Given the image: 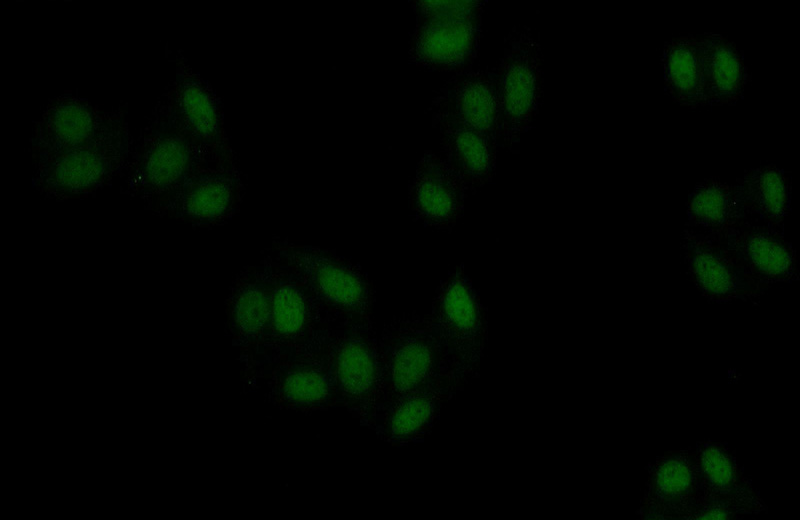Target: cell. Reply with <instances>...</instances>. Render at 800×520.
Here are the masks:
<instances>
[{"mask_svg": "<svg viewBox=\"0 0 800 520\" xmlns=\"http://www.w3.org/2000/svg\"><path fill=\"white\" fill-rule=\"evenodd\" d=\"M202 168L209 167L162 95L133 143L120 177L123 192L152 211Z\"/></svg>", "mask_w": 800, "mask_h": 520, "instance_id": "obj_1", "label": "cell"}, {"mask_svg": "<svg viewBox=\"0 0 800 520\" xmlns=\"http://www.w3.org/2000/svg\"><path fill=\"white\" fill-rule=\"evenodd\" d=\"M412 7L416 27L410 39V62L434 71L468 70L479 47L481 2L414 1Z\"/></svg>", "mask_w": 800, "mask_h": 520, "instance_id": "obj_6", "label": "cell"}, {"mask_svg": "<svg viewBox=\"0 0 800 520\" xmlns=\"http://www.w3.org/2000/svg\"><path fill=\"white\" fill-rule=\"evenodd\" d=\"M699 38L707 106L736 104L750 79L742 51L724 34L708 32Z\"/></svg>", "mask_w": 800, "mask_h": 520, "instance_id": "obj_22", "label": "cell"}, {"mask_svg": "<svg viewBox=\"0 0 800 520\" xmlns=\"http://www.w3.org/2000/svg\"><path fill=\"white\" fill-rule=\"evenodd\" d=\"M660 63L664 90L673 102L689 109L708 107L699 34H683L666 41Z\"/></svg>", "mask_w": 800, "mask_h": 520, "instance_id": "obj_25", "label": "cell"}, {"mask_svg": "<svg viewBox=\"0 0 800 520\" xmlns=\"http://www.w3.org/2000/svg\"><path fill=\"white\" fill-rule=\"evenodd\" d=\"M163 96L198 148L207 167H238L226 134L221 101L209 82L185 60L178 61L176 76Z\"/></svg>", "mask_w": 800, "mask_h": 520, "instance_id": "obj_12", "label": "cell"}, {"mask_svg": "<svg viewBox=\"0 0 800 520\" xmlns=\"http://www.w3.org/2000/svg\"><path fill=\"white\" fill-rule=\"evenodd\" d=\"M267 255L274 279L272 310L263 354L254 372L263 365L315 349L323 330L331 325L304 283L287 267Z\"/></svg>", "mask_w": 800, "mask_h": 520, "instance_id": "obj_9", "label": "cell"}, {"mask_svg": "<svg viewBox=\"0 0 800 520\" xmlns=\"http://www.w3.org/2000/svg\"><path fill=\"white\" fill-rule=\"evenodd\" d=\"M734 186L747 220L784 231V220L790 212L789 173L775 164H766L746 170Z\"/></svg>", "mask_w": 800, "mask_h": 520, "instance_id": "obj_23", "label": "cell"}, {"mask_svg": "<svg viewBox=\"0 0 800 520\" xmlns=\"http://www.w3.org/2000/svg\"><path fill=\"white\" fill-rule=\"evenodd\" d=\"M449 374L461 391L478 377L487 342V314L462 265L439 283L427 314Z\"/></svg>", "mask_w": 800, "mask_h": 520, "instance_id": "obj_3", "label": "cell"}, {"mask_svg": "<svg viewBox=\"0 0 800 520\" xmlns=\"http://www.w3.org/2000/svg\"><path fill=\"white\" fill-rule=\"evenodd\" d=\"M128 129L123 110H107L66 93L51 99L35 121L30 149L32 155L65 151Z\"/></svg>", "mask_w": 800, "mask_h": 520, "instance_id": "obj_13", "label": "cell"}, {"mask_svg": "<svg viewBox=\"0 0 800 520\" xmlns=\"http://www.w3.org/2000/svg\"><path fill=\"white\" fill-rule=\"evenodd\" d=\"M273 270L267 254L259 263L242 268L226 298V329L239 351L245 381L260 363L272 310Z\"/></svg>", "mask_w": 800, "mask_h": 520, "instance_id": "obj_11", "label": "cell"}, {"mask_svg": "<svg viewBox=\"0 0 800 520\" xmlns=\"http://www.w3.org/2000/svg\"><path fill=\"white\" fill-rule=\"evenodd\" d=\"M704 235L770 287L799 280L795 251L782 230L747 220L722 232Z\"/></svg>", "mask_w": 800, "mask_h": 520, "instance_id": "obj_17", "label": "cell"}, {"mask_svg": "<svg viewBox=\"0 0 800 520\" xmlns=\"http://www.w3.org/2000/svg\"><path fill=\"white\" fill-rule=\"evenodd\" d=\"M332 378L338 407L367 427L381 388L378 337L373 324H332L317 345Z\"/></svg>", "mask_w": 800, "mask_h": 520, "instance_id": "obj_5", "label": "cell"}, {"mask_svg": "<svg viewBox=\"0 0 800 520\" xmlns=\"http://www.w3.org/2000/svg\"><path fill=\"white\" fill-rule=\"evenodd\" d=\"M442 156L462 180L468 193L490 183L496 170L498 143L465 125L438 122Z\"/></svg>", "mask_w": 800, "mask_h": 520, "instance_id": "obj_24", "label": "cell"}, {"mask_svg": "<svg viewBox=\"0 0 800 520\" xmlns=\"http://www.w3.org/2000/svg\"><path fill=\"white\" fill-rule=\"evenodd\" d=\"M745 221L734 184L717 177L697 183L686 202L684 229L689 231L719 233Z\"/></svg>", "mask_w": 800, "mask_h": 520, "instance_id": "obj_26", "label": "cell"}, {"mask_svg": "<svg viewBox=\"0 0 800 520\" xmlns=\"http://www.w3.org/2000/svg\"><path fill=\"white\" fill-rule=\"evenodd\" d=\"M433 123L452 122L498 143V112L493 72L465 70L445 82L432 101Z\"/></svg>", "mask_w": 800, "mask_h": 520, "instance_id": "obj_21", "label": "cell"}, {"mask_svg": "<svg viewBox=\"0 0 800 520\" xmlns=\"http://www.w3.org/2000/svg\"><path fill=\"white\" fill-rule=\"evenodd\" d=\"M469 193L442 155L426 151L409 185V206L424 226L450 231L464 213Z\"/></svg>", "mask_w": 800, "mask_h": 520, "instance_id": "obj_18", "label": "cell"}, {"mask_svg": "<svg viewBox=\"0 0 800 520\" xmlns=\"http://www.w3.org/2000/svg\"><path fill=\"white\" fill-rule=\"evenodd\" d=\"M694 448L699 486L686 514H698L708 519H741L767 510L727 443L707 439L697 442Z\"/></svg>", "mask_w": 800, "mask_h": 520, "instance_id": "obj_10", "label": "cell"}, {"mask_svg": "<svg viewBox=\"0 0 800 520\" xmlns=\"http://www.w3.org/2000/svg\"><path fill=\"white\" fill-rule=\"evenodd\" d=\"M284 410L313 413L338 407L334 384L318 348L259 367L245 382Z\"/></svg>", "mask_w": 800, "mask_h": 520, "instance_id": "obj_14", "label": "cell"}, {"mask_svg": "<svg viewBox=\"0 0 800 520\" xmlns=\"http://www.w3.org/2000/svg\"><path fill=\"white\" fill-rule=\"evenodd\" d=\"M244 192L238 167L202 168L152 212L194 227L211 228L227 223L239 212Z\"/></svg>", "mask_w": 800, "mask_h": 520, "instance_id": "obj_15", "label": "cell"}, {"mask_svg": "<svg viewBox=\"0 0 800 520\" xmlns=\"http://www.w3.org/2000/svg\"><path fill=\"white\" fill-rule=\"evenodd\" d=\"M681 251L690 281L709 302L741 300L757 304L771 288L754 278L723 247L702 233L684 229Z\"/></svg>", "mask_w": 800, "mask_h": 520, "instance_id": "obj_16", "label": "cell"}, {"mask_svg": "<svg viewBox=\"0 0 800 520\" xmlns=\"http://www.w3.org/2000/svg\"><path fill=\"white\" fill-rule=\"evenodd\" d=\"M647 481L636 515L640 519H682L694 502L699 486L694 446L668 451L647 467Z\"/></svg>", "mask_w": 800, "mask_h": 520, "instance_id": "obj_19", "label": "cell"}, {"mask_svg": "<svg viewBox=\"0 0 800 520\" xmlns=\"http://www.w3.org/2000/svg\"><path fill=\"white\" fill-rule=\"evenodd\" d=\"M498 112V143L512 149L535 121L543 97V56L528 27L514 28L492 71Z\"/></svg>", "mask_w": 800, "mask_h": 520, "instance_id": "obj_8", "label": "cell"}, {"mask_svg": "<svg viewBox=\"0 0 800 520\" xmlns=\"http://www.w3.org/2000/svg\"><path fill=\"white\" fill-rule=\"evenodd\" d=\"M378 350L381 388L377 407L440 382H450L459 391L427 314L393 317L378 337Z\"/></svg>", "mask_w": 800, "mask_h": 520, "instance_id": "obj_4", "label": "cell"}, {"mask_svg": "<svg viewBox=\"0 0 800 520\" xmlns=\"http://www.w3.org/2000/svg\"><path fill=\"white\" fill-rule=\"evenodd\" d=\"M266 253L308 288L332 324H373L375 288L362 267L337 252L275 238Z\"/></svg>", "mask_w": 800, "mask_h": 520, "instance_id": "obj_2", "label": "cell"}, {"mask_svg": "<svg viewBox=\"0 0 800 520\" xmlns=\"http://www.w3.org/2000/svg\"><path fill=\"white\" fill-rule=\"evenodd\" d=\"M457 392L450 382H440L402 395L378 406L368 428L394 446L421 442L431 433L445 404Z\"/></svg>", "mask_w": 800, "mask_h": 520, "instance_id": "obj_20", "label": "cell"}, {"mask_svg": "<svg viewBox=\"0 0 800 520\" xmlns=\"http://www.w3.org/2000/svg\"><path fill=\"white\" fill-rule=\"evenodd\" d=\"M133 143L128 129L82 147L32 155L35 190L59 201L93 196L121 177Z\"/></svg>", "mask_w": 800, "mask_h": 520, "instance_id": "obj_7", "label": "cell"}]
</instances>
